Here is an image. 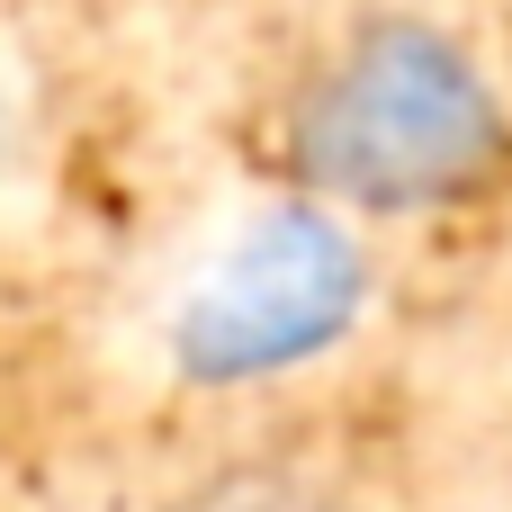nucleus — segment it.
<instances>
[{
    "label": "nucleus",
    "mask_w": 512,
    "mask_h": 512,
    "mask_svg": "<svg viewBox=\"0 0 512 512\" xmlns=\"http://www.w3.org/2000/svg\"><path fill=\"white\" fill-rule=\"evenodd\" d=\"M180 512H342L315 477H288V468H234V477H207Z\"/></svg>",
    "instance_id": "nucleus-3"
},
{
    "label": "nucleus",
    "mask_w": 512,
    "mask_h": 512,
    "mask_svg": "<svg viewBox=\"0 0 512 512\" xmlns=\"http://www.w3.org/2000/svg\"><path fill=\"white\" fill-rule=\"evenodd\" d=\"M360 288L369 270L333 216H270L180 315V369L207 387L288 369L360 315Z\"/></svg>",
    "instance_id": "nucleus-2"
},
{
    "label": "nucleus",
    "mask_w": 512,
    "mask_h": 512,
    "mask_svg": "<svg viewBox=\"0 0 512 512\" xmlns=\"http://www.w3.org/2000/svg\"><path fill=\"white\" fill-rule=\"evenodd\" d=\"M288 153L324 198L450 207L504 171V108L450 36L387 18L351 36L342 63L297 99Z\"/></svg>",
    "instance_id": "nucleus-1"
}]
</instances>
